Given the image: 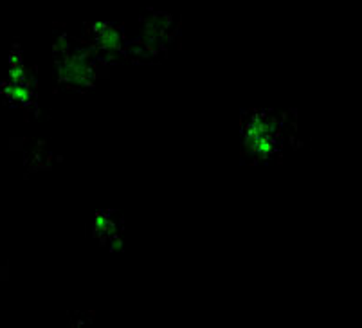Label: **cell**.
I'll return each mask as SVG.
<instances>
[{
    "instance_id": "1",
    "label": "cell",
    "mask_w": 362,
    "mask_h": 328,
    "mask_svg": "<svg viewBox=\"0 0 362 328\" xmlns=\"http://www.w3.org/2000/svg\"><path fill=\"white\" fill-rule=\"evenodd\" d=\"M54 60L58 67V83L60 87L87 88L94 85L98 67H103L98 60L96 52L87 42L71 44L69 36L56 33Z\"/></svg>"
},
{
    "instance_id": "2",
    "label": "cell",
    "mask_w": 362,
    "mask_h": 328,
    "mask_svg": "<svg viewBox=\"0 0 362 328\" xmlns=\"http://www.w3.org/2000/svg\"><path fill=\"white\" fill-rule=\"evenodd\" d=\"M87 44L96 52L98 60L103 65L116 64L127 58L124 54V45H127V36H124L123 25L110 24V22H96V24H87Z\"/></svg>"
},
{
    "instance_id": "3",
    "label": "cell",
    "mask_w": 362,
    "mask_h": 328,
    "mask_svg": "<svg viewBox=\"0 0 362 328\" xmlns=\"http://www.w3.org/2000/svg\"><path fill=\"white\" fill-rule=\"evenodd\" d=\"M143 44L150 47L151 51L159 54L166 49L168 40H171V28L173 20L168 13L163 11H151L143 18Z\"/></svg>"
},
{
    "instance_id": "4",
    "label": "cell",
    "mask_w": 362,
    "mask_h": 328,
    "mask_svg": "<svg viewBox=\"0 0 362 328\" xmlns=\"http://www.w3.org/2000/svg\"><path fill=\"white\" fill-rule=\"evenodd\" d=\"M0 98L13 107L36 108V83H11L0 81Z\"/></svg>"
},
{
    "instance_id": "5",
    "label": "cell",
    "mask_w": 362,
    "mask_h": 328,
    "mask_svg": "<svg viewBox=\"0 0 362 328\" xmlns=\"http://www.w3.org/2000/svg\"><path fill=\"white\" fill-rule=\"evenodd\" d=\"M94 231L100 236L101 240H107L110 236L117 235V222L116 215L112 211H101L98 213L96 218H94Z\"/></svg>"
}]
</instances>
